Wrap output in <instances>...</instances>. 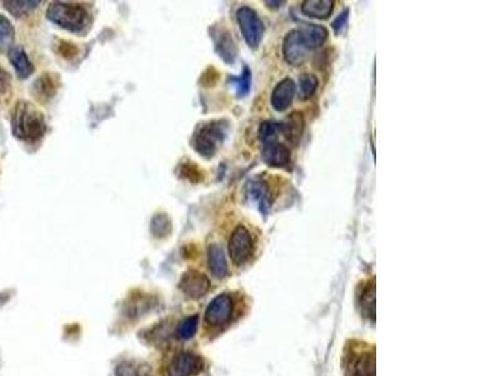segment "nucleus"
<instances>
[{
  "mask_svg": "<svg viewBox=\"0 0 502 376\" xmlns=\"http://www.w3.org/2000/svg\"><path fill=\"white\" fill-rule=\"evenodd\" d=\"M12 131L17 138L35 142L46 132L44 114L32 103L20 100L14 107L12 114Z\"/></svg>",
  "mask_w": 502,
  "mask_h": 376,
  "instance_id": "obj_1",
  "label": "nucleus"
},
{
  "mask_svg": "<svg viewBox=\"0 0 502 376\" xmlns=\"http://www.w3.org/2000/svg\"><path fill=\"white\" fill-rule=\"evenodd\" d=\"M46 18L58 27L72 33H83L89 27V14L87 9L71 3H52L46 10Z\"/></svg>",
  "mask_w": 502,
  "mask_h": 376,
  "instance_id": "obj_2",
  "label": "nucleus"
},
{
  "mask_svg": "<svg viewBox=\"0 0 502 376\" xmlns=\"http://www.w3.org/2000/svg\"><path fill=\"white\" fill-rule=\"evenodd\" d=\"M226 133L227 123L225 120H211L200 125L192 141L195 151L204 159H211L223 145Z\"/></svg>",
  "mask_w": 502,
  "mask_h": 376,
  "instance_id": "obj_3",
  "label": "nucleus"
},
{
  "mask_svg": "<svg viewBox=\"0 0 502 376\" xmlns=\"http://www.w3.org/2000/svg\"><path fill=\"white\" fill-rule=\"evenodd\" d=\"M236 20L248 46L257 49L265 33V26L258 13L250 7L239 8Z\"/></svg>",
  "mask_w": 502,
  "mask_h": 376,
  "instance_id": "obj_4",
  "label": "nucleus"
},
{
  "mask_svg": "<svg viewBox=\"0 0 502 376\" xmlns=\"http://www.w3.org/2000/svg\"><path fill=\"white\" fill-rule=\"evenodd\" d=\"M345 375L376 376L374 350L364 349L362 345L353 346L345 357Z\"/></svg>",
  "mask_w": 502,
  "mask_h": 376,
  "instance_id": "obj_5",
  "label": "nucleus"
},
{
  "mask_svg": "<svg viewBox=\"0 0 502 376\" xmlns=\"http://www.w3.org/2000/svg\"><path fill=\"white\" fill-rule=\"evenodd\" d=\"M252 252H254V241L251 238V233L245 226L239 224L232 232L229 241V253L232 262L238 266L246 264L252 256Z\"/></svg>",
  "mask_w": 502,
  "mask_h": 376,
  "instance_id": "obj_6",
  "label": "nucleus"
},
{
  "mask_svg": "<svg viewBox=\"0 0 502 376\" xmlns=\"http://www.w3.org/2000/svg\"><path fill=\"white\" fill-rule=\"evenodd\" d=\"M311 51L305 46L304 40L297 29L291 30L285 35L283 42V54L288 64L293 66H300L308 60Z\"/></svg>",
  "mask_w": 502,
  "mask_h": 376,
  "instance_id": "obj_7",
  "label": "nucleus"
},
{
  "mask_svg": "<svg viewBox=\"0 0 502 376\" xmlns=\"http://www.w3.org/2000/svg\"><path fill=\"white\" fill-rule=\"evenodd\" d=\"M234 303L230 295L221 294L212 300L205 312L206 323L211 326H223L232 319Z\"/></svg>",
  "mask_w": 502,
  "mask_h": 376,
  "instance_id": "obj_8",
  "label": "nucleus"
},
{
  "mask_svg": "<svg viewBox=\"0 0 502 376\" xmlns=\"http://www.w3.org/2000/svg\"><path fill=\"white\" fill-rule=\"evenodd\" d=\"M204 368L201 357L191 352H181L172 359L167 368L168 376H193Z\"/></svg>",
  "mask_w": 502,
  "mask_h": 376,
  "instance_id": "obj_9",
  "label": "nucleus"
},
{
  "mask_svg": "<svg viewBox=\"0 0 502 376\" xmlns=\"http://www.w3.org/2000/svg\"><path fill=\"white\" fill-rule=\"evenodd\" d=\"M261 157L266 165L272 168H283L291 163V150L280 143L278 139H271L263 143Z\"/></svg>",
  "mask_w": 502,
  "mask_h": 376,
  "instance_id": "obj_10",
  "label": "nucleus"
},
{
  "mask_svg": "<svg viewBox=\"0 0 502 376\" xmlns=\"http://www.w3.org/2000/svg\"><path fill=\"white\" fill-rule=\"evenodd\" d=\"M180 289L185 294L186 296L191 298H198L205 295L210 289V281L206 278L204 274L198 271L190 270L186 272L185 275L180 281Z\"/></svg>",
  "mask_w": 502,
  "mask_h": 376,
  "instance_id": "obj_11",
  "label": "nucleus"
},
{
  "mask_svg": "<svg viewBox=\"0 0 502 376\" xmlns=\"http://www.w3.org/2000/svg\"><path fill=\"white\" fill-rule=\"evenodd\" d=\"M297 93L295 82L291 78L280 80L271 93V106L277 112H285L291 106Z\"/></svg>",
  "mask_w": 502,
  "mask_h": 376,
  "instance_id": "obj_12",
  "label": "nucleus"
},
{
  "mask_svg": "<svg viewBox=\"0 0 502 376\" xmlns=\"http://www.w3.org/2000/svg\"><path fill=\"white\" fill-rule=\"evenodd\" d=\"M248 197L258 206L259 211L268 215L271 207V193L268 182L264 179H251L248 183Z\"/></svg>",
  "mask_w": 502,
  "mask_h": 376,
  "instance_id": "obj_13",
  "label": "nucleus"
},
{
  "mask_svg": "<svg viewBox=\"0 0 502 376\" xmlns=\"http://www.w3.org/2000/svg\"><path fill=\"white\" fill-rule=\"evenodd\" d=\"M215 39V51L220 58L227 64H232L238 55V46L232 37L230 32L226 29H218L212 35Z\"/></svg>",
  "mask_w": 502,
  "mask_h": 376,
  "instance_id": "obj_14",
  "label": "nucleus"
},
{
  "mask_svg": "<svg viewBox=\"0 0 502 376\" xmlns=\"http://www.w3.org/2000/svg\"><path fill=\"white\" fill-rule=\"evenodd\" d=\"M304 117L299 112H293L280 123V133L293 145H299L304 132Z\"/></svg>",
  "mask_w": 502,
  "mask_h": 376,
  "instance_id": "obj_15",
  "label": "nucleus"
},
{
  "mask_svg": "<svg viewBox=\"0 0 502 376\" xmlns=\"http://www.w3.org/2000/svg\"><path fill=\"white\" fill-rule=\"evenodd\" d=\"M297 30L309 51H314L323 46L329 35L328 29L319 24H303Z\"/></svg>",
  "mask_w": 502,
  "mask_h": 376,
  "instance_id": "obj_16",
  "label": "nucleus"
},
{
  "mask_svg": "<svg viewBox=\"0 0 502 376\" xmlns=\"http://www.w3.org/2000/svg\"><path fill=\"white\" fill-rule=\"evenodd\" d=\"M8 57H9V60H10V63L14 66L15 73H17V75L19 78L26 80V78L31 77L33 74V64L28 58L26 51L21 46H12L9 49V52H8Z\"/></svg>",
  "mask_w": 502,
  "mask_h": 376,
  "instance_id": "obj_17",
  "label": "nucleus"
},
{
  "mask_svg": "<svg viewBox=\"0 0 502 376\" xmlns=\"http://www.w3.org/2000/svg\"><path fill=\"white\" fill-rule=\"evenodd\" d=\"M302 12L317 19H327L331 17L334 9L333 0H305L302 3Z\"/></svg>",
  "mask_w": 502,
  "mask_h": 376,
  "instance_id": "obj_18",
  "label": "nucleus"
},
{
  "mask_svg": "<svg viewBox=\"0 0 502 376\" xmlns=\"http://www.w3.org/2000/svg\"><path fill=\"white\" fill-rule=\"evenodd\" d=\"M207 261L209 267L215 278H224L227 275V264L225 258L224 250L218 244L209 246L207 250Z\"/></svg>",
  "mask_w": 502,
  "mask_h": 376,
  "instance_id": "obj_19",
  "label": "nucleus"
},
{
  "mask_svg": "<svg viewBox=\"0 0 502 376\" xmlns=\"http://www.w3.org/2000/svg\"><path fill=\"white\" fill-rule=\"evenodd\" d=\"M57 89H58L57 80L51 74H43L40 78L35 80L33 87L35 98H38L40 100H48V99L53 98L54 94L57 93Z\"/></svg>",
  "mask_w": 502,
  "mask_h": 376,
  "instance_id": "obj_20",
  "label": "nucleus"
},
{
  "mask_svg": "<svg viewBox=\"0 0 502 376\" xmlns=\"http://www.w3.org/2000/svg\"><path fill=\"white\" fill-rule=\"evenodd\" d=\"M361 310L364 316L374 319L376 316V284L374 280L373 283L370 281L368 285L364 287L361 295Z\"/></svg>",
  "mask_w": 502,
  "mask_h": 376,
  "instance_id": "obj_21",
  "label": "nucleus"
},
{
  "mask_svg": "<svg viewBox=\"0 0 502 376\" xmlns=\"http://www.w3.org/2000/svg\"><path fill=\"white\" fill-rule=\"evenodd\" d=\"M14 35L15 30L12 21L0 14V53L7 51L9 52V49L13 46Z\"/></svg>",
  "mask_w": 502,
  "mask_h": 376,
  "instance_id": "obj_22",
  "label": "nucleus"
},
{
  "mask_svg": "<svg viewBox=\"0 0 502 376\" xmlns=\"http://www.w3.org/2000/svg\"><path fill=\"white\" fill-rule=\"evenodd\" d=\"M319 87V80L317 75L311 73H304L299 78V98L302 100L311 99Z\"/></svg>",
  "mask_w": 502,
  "mask_h": 376,
  "instance_id": "obj_23",
  "label": "nucleus"
},
{
  "mask_svg": "<svg viewBox=\"0 0 502 376\" xmlns=\"http://www.w3.org/2000/svg\"><path fill=\"white\" fill-rule=\"evenodd\" d=\"M4 8L7 9L9 13L17 17V18H21L24 15H27L28 13H31L33 9L38 7L40 4V1H29V0H8L4 1Z\"/></svg>",
  "mask_w": 502,
  "mask_h": 376,
  "instance_id": "obj_24",
  "label": "nucleus"
},
{
  "mask_svg": "<svg viewBox=\"0 0 502 376\" xmlns=\"http://www.w3.org/2000/svg\"><path fill=\"white\" fill-rule=\"evenodd\" d=\"M229 82L235 88V92L238 97H245L250 92L251 88V72L248 66H244V71L240 77H232Z\"/></svg>",
  "mask_w": 502,
  "mask_h": 376,
  "instance_id": "obj_25",
  "label": "nucleus"
},
{
  "mask_svg": "<svg viewBox=\"0 0 502 376\" xmlns=\"http://www.w3.org/2000/svg\"><path fill=\"white\" fill-rule=\"evenodd\" d=\"M279 133H280V123L274 120H265L259 127L258 136L261 143L271 139H278Z\"/></svg>",
  "mask_w": 502,
  "mask_h": 376,
  "instance_id": "obj_26",
  "label": "nucleus"
},
{
  "mask_svg": "<svg viewBox=\"0 0 502 376\" xmlns=\"http://www.w3.org/2000/svg\"><path fill=\"white\" fill-rule=\"evenodd\" d=\"M171 229V224L166 215H156L153 220V231L156 236H166Z\"/></svg>",
  "mask_w": 502,
  "mask_h": 376,
  "instance_id": "obj_27",
  "label": "nucleus"
},
{
  "mask_svg": "<svg viewBox=\"0 0 502 376\" xmlns=\"http://www.w3.org/2000/svg\"><path fill=\"white\" fill-rule=\"evenodd\" d=\"M198 317L196 315L186 319L185 321L181 323V326H180L179 337L184 339V340L193 337L195 332L198 330Z\"/></svg>",
  "mask_w": 502,
  "mask_h": 376,
  "instance_id": "obj_28",
  "label": "nucleus"
},
{
  "mask_svg": "<svg viewBox=\"0 0 502 376\" xmlns=\"http://www.w3.org/2000/svg\"><path fill=\"white\" fill-rule=\"evenodd\" d=\"M181 176L190 179L192 182H200L202 179V173L200 172L195 165H182L181 167Z\"/></svg>",
  "mask_w": 502,
  "mask_h": 376,
  "instance_id": "obj_29",
  "label": "nucleus"
},
{
  "mask_svg": "<svg viewBox=\"0 0 502 376\" xmlns=\"http://www.w3.org/2000/svg\"><path fill=\"white\" fill-rule=\"evenodd\" d=\"M348 20H349V9H345L344 12L339 14L334 21L331 23V28L334 30V33H343L344 29L348 26Z\"/></svg>",
  "mask_w": 502,
  "mask_h": 376,
  "instance_id": "obj_30",
  "label": "nucleus"
},
{
  "mask_svg": "<svg viewBox=\"0 0 502 376\" xmlns=\"http://www.w3.org/2000/svg\"><path fill=\"white\" fill-rule=\"evenodd\" d=\"M10 82H12V80H10L9 73L3 66H0V94H4V93L7 92L9 87H10Z\"/></svg>",
  "mask_w": 502,
  "mask_h": 376,
  "instance_id": "obj_31",
  "label": "nucleus"
},
{
  "mask_svg": "<svg viewBox=\"0 0 502 376\" xmlns=\"http://www.w3.org/2000/svg\"><path fill=\"white\" fill-rule=\"evenodd\" d=\"M265 4L269 8H280L283 7L285 1H280V0H279V1H274V0H272V1H265Z\"/></svg>",
  "mask_w": 502,
  "mask_h": 376,
  "instance_id": "obj_32",
  "label": "nucleus"
}]
</instances>
